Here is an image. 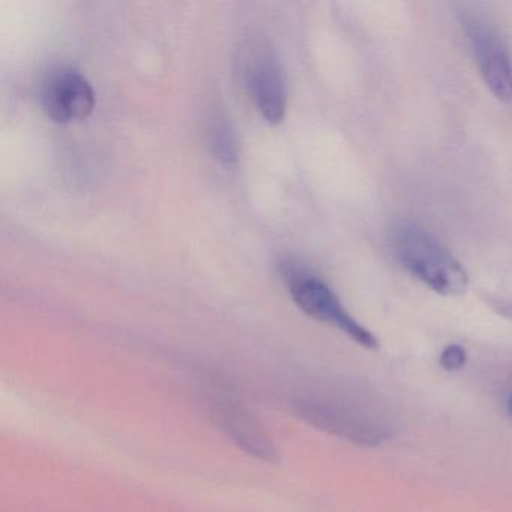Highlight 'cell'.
Returning <instances> with one entry per match:
<instances>
[{"mask_svg":"<svg viewBox=\"0 0 512 512\" xmlns=\"http://www.w3.org/2000/svg\"><path fill=\"white\" fill-rule=\"evenodd\" d=\"M40 103L47 118L56 124H74L94 112L95 91L79 70L59 67L41 83Z\"/></svg>","mask_w":512,"mask_h":512,"instance_id":"5","label":"cell"},{"mask_svg":"<svg viewBox=\"0 0 512 512\" xmlns=\"http://www.w3.org/2000/svg\"><path fill=\"white\" fill-rule=\"evenodd\" d=\"M392 254L413 277L443 296L463 295L469 275L460 262L412 221H398L389 235Z\"/></svg>","mask_w":512,"mask_h":512,"instance_id":"1","label":"cell"},{"mask_svg":"<svg viewBox=\"0 0 512 512\" xmlns=\"http://www.w3.org/2000/svg\"><path fill=\"white\" fill-rule=\"evenodd\" d=\"M206 142L212 157L221 166L232 169L239 161V146L235 130L223 113L215 112L209 116L206 124Z\"/></svg>","mask_w":512,"mask_h":512,"instance_id":"7","label":"cell"},{"mask_svg":"<svg viewBox=\"0 0 512 512\" xmlns=\"http://www.w3.org/2000/svg\"><path fill=\"white\" fill-rule=\"evenodd\" d=\"M466 350L458 344H452V346L446 347L440 355V365L445 368L446 371H458L466 364Z\"/></svg>","mask_w":512,"mask_h":512,"instance_id":"8","label":"cell"},{"mask_svg":"<svg viewBox=\"0 0 512 512\" xmlns=\"http://www.w3.org/2000/svg\"><path fill=\"white\" fill-rule=\"evenodd\" d=\"M211 415L215 424L239 449L263 463H277L278 451L271 437L238 401L217 398L212 401Z\"/></svg>","mask_w":512,"mask_h":512,"instance_id":"6","label":"cell"},{"mask_svg":"<svg viewBox=\"0 0 512 512\" xmlns=\"http://www.w3.org/2000/svg\"><path fill=\"white\" fill-rule=\"evenodd\" d=\"M236 64L257 112L268 124H280L286 116L287 88L275 47L263 38H250L239 49Z\"/></svg>","mask_w":512,"mask_h":512,"instance_id":"3","label":"cell"},{"mask_svg":"<svg viewBox=\"0 0 512 512\" xmlns=\"http://www.w3.org/2000/svg\"><path fill=\"white\" fill-rule=\"evenodd\" d=\"M458 17L485 86L497 100L509 103L512 101V59L496 22L478 5H461Z\"/></svg>","mask_w":512,"mask_h":512,"instance_id":"4","label":"cell"},{"mask_svg":"<svg viewBox=\"0 0 512 512\" xmlns=\"http://www.w3.org/2000/svg\"><path fill=\"white\" fill-rule=\"evenodd\" d=\"M280 274L290 298L302 313L317 322L334 326L365 349L379 347L376 337L347 313L334 290L307 266L284 259L280 262Z\"/></svg>","mask_w":512,"mask_h":512,"instance_id":"2","label":"cell"},{"mask_svg":"<svg viewBox=\"0 0 512 512\" xmlns=\"http://www.w3.org/2000/svg\"><path fill=\"white\" fill-rule=\"evenodd\" d=\"M506 412L512 418V392L509 394L508 400H506Z\"/></svg>","mask_w":512,"mask_h":512,"instance_id":"9","label":"cell"}]
</instances>
